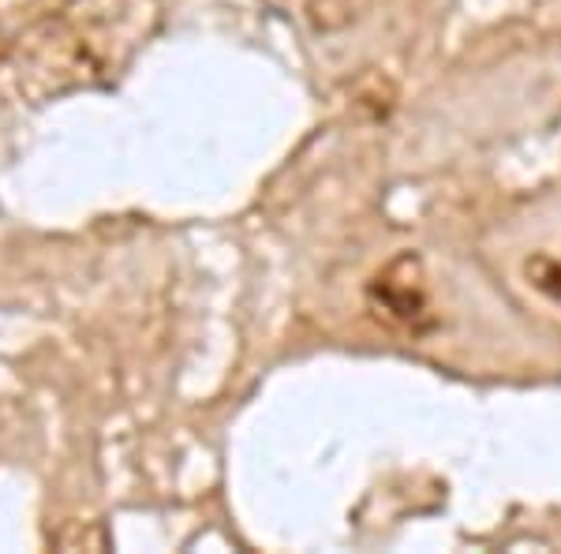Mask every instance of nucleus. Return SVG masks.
Here are the masks:
<instances>
[{"label":"nucleus","instance_id":"obj_2","mask_svg":"<svg viewBox=\"0 0 561 554\" xmlns=\"http://www.w3.org/2000/svg\"><path fill=\"white\" fill-rule=\"evenodd\" d=\"M528 278L536 281V289H542L547 296L561 299V262L558 259H547V256L531 259L528 262Z\"/></svg>","mask_w":561,"mask_h":554},{"label":"nucleus","instance_id":"obj_1","mask_svg":"<svg viewBox=\"0 0 561 554\" xmlns=\"http://www.w3.org/2000/svg\"><path fill=\"white\" fill-rule=\"evenodd\" d=\"M367 299L389 326H397V330L427 333L434 326L427 278H423V262L415 259L412 251L397 256L389 267H382L375 278H370Z\"/></svg>","mask_w":561,"mask_h":554}]
</instances>
